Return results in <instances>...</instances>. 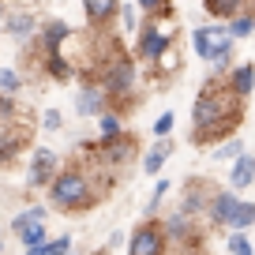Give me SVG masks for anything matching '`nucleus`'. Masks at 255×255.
<instances>
[{
  "label": "nucleus",
  "instance_id": "obj_31",
  "mask_svg": "<svg viewBox=\"0 0 255 255\" xmlns=\"http://www.w3.org/2000/svg\"><path fill=\"white\" fill-rule=\"evenodd\" d=\"M49 75H56V79H68V75H72L68 60H64V56H49Z\"/></svg>",
  "mask_w": 255,
  "mask_h": 255
},
{
  "label": "nucleus",
  "instance_id": "obj_8",
  "mask_svg": "<svg viewBox=\"0 0 255 255\" xmlns=\"http://www.w3.org/2000/svg\"><path fill=\"white\" fill-rule=\"evenodd\" d=\"M240 199H237V191H218V195H210V207H207V218L214 225H229L233 214H237Z\"/></svg>",
  "mask_w": 255,
  "mask_h": 255
},
{
  "label": "nucleus",
  "instance_id": "obj_19",
  "mask_svg": "<svg viewBox=\"0 0 255 255\" xmlns=\"http://www.w3.org/2000/svg\"><path fill=\"white\" fill-rule=\"evenodd\" d=\"M19 143H23V131H19V128H0V161H8L11 154L19 150Z\"/></svg>",
  "mask_w": 255,
  "mask_h": 255
},
{
  "label": "nucleus",
  "instance_id": "obj_2",
  "mask_svg": "<svg viewBox=\"0 0 255 255\" xmlns=\"http://www.w3.org/2000/svg\"><path fill=\"white\" fill-rule=\"evenodd\" d=\"M49 199L60 210H83V207L94 203V184H90V176L83 169H64L49 184Z\"/></svg>",
  "mask_w": 255,
  "mask_h": 255
},
{
  "label": "nucleus",
  "instance_id": "obj_26",
  "mask_svg": "<svg viewBox=\"0 0 255 255\" xmlns=\"http://www.w3.org/2000/svg\"><path fill=\"white\" fill-rule=\"evenodd\" d=\"M165 233L169 237H188V214H184V210L180 214H169L165 218Z\"/></svg>",
  "mask_w": 255,
  "mask_h": 255
},
{
  "label": "nucleus",
  "instance_id": "obj_6",
  "mask_svg": "<svg viewBox=\"0 0 255 255\" xmlns=\"http://www.w3.org/2000/svg\"><path fill=\"white\" fill-rule=\"evenodd\" d=\"M53 180H56V154L49 150V146H38L30 169H26V184H30V188H41V184H53Z\"/></svg>",
  "mask_w": 255,
  "mask_h": 255
},
{
  "label": "nucleus",
  "instance_id": "obj_22",
  "mask_svg": "<svg viewBox=\"0 0 255 255\" xmlns=\"http://www.w3.org/2000/svg\"><path fill=\"white\" fill-rule=\"evenodd\" d=\"M124 135V124H120V117H113V113H102V139L105 143H113V139Z\"/></svg>",
  "mask_w": 255,
  "mask_h": 255
},
{
  "label": "nucleus",
  "instance_id": "obj_15",
  "mask_svg": "<svg viewBox=\"0 0 255 255\" xmlns=\"http://www.w3.org/2000/svg\"><path fill=\"white\" fill-rule=\"evenodd\" d=\"M102 102H105V90L83 87V94H79V102H75V109H79L83 117H102Z\"/></svg>",
  "mask_w": 255,
  "mask_h": 255
},
{
  "label": "nucleus",
  "instance_id": "obj_33",
  "mask_svg": "<svg viewBox=\"0 0 255 255\" xmlns=\"http://www.w3.org/2000/svg\"><path fill=\"white\" fill-rule=\"evenodd\" d=\"M41 124H45V131H56V128L64 124V117H60V113H56V109H49L45 117H41Z\"/></svg>",
  "mask_w": 255,
  "mask_h": 255
},
{
  "label": "nucleus",
  "instance_id": "obj_21",
  "mask_svg": "<svg viewBox=\"0 0 255 255\" xmlns=\"http://www.w3.org/2000/svg\"><path fill=\"white\" fill-rule=\"evenodd\" d=\"M68 248H72V237H56V240H45V244L30 248L26 255H64Z\"/></svg>",
  "mask_w": 255,
  "mask_h": 255
},
{
  "label": "nucleus",
  "instance_id": "obj_18",
  "mask_svg": "<svg viewBox=\"0 0 255 255\" xmlns=\"http://www.w3.org/2000/svg\"><path fill=\"white\" fill-rule=\"evenodd\" d=\"M252 225H255V203H244V199H240V207H237V214H233L229 229H233V233H248Z\"/></svg>",
  "mask_w": 255,
  "mask_h": 255
},
{
  "label": "nucleus",
  "instance_id": "obj_17",
  "mask_svg": "<svg viewBox=\"0 0 255 255\" xmlns=\"http://www.w3.org/2000/svg\"><path fill=\"white\" fill-rule=\"evenodd\" d=\"M203 4H207V11L210 15H218V19H237V15H244V11H240V4H244V0H203Z\"/></svg>",
  "mask_w": 255,
  "mask_h": 255
},
{
  "label": "nucleus",
  "instance_id": "obj_10",
  "mask_svg": "<svg viewBox=\"0 0 255 255\" xmlns=\"http://www.w3.org/2000/svg\"><path fill=\"white\" fill-rule=\"evenodd\" d=\"M135 139H128V135H120V139H113V143H105V161L109 165H120V161H131L135 158Z\"/></svg>",
  "mask_w": 255,
  "mask_h": 255
},
{
  "label": "nucleus",
  "instance_id": "obj_25",
  "mask_svg": "<svg viewBox=\"0 0 255 255\" xmlns=\"http://www.w3.org/2000/svg\"><path fill=\"white\" fill-rule=\"evenodd\" d=\"M214 158L218 161H225V158H244V139H229V143H222L214 150Z\"/></svg>",
  "mask_w": 255,
  "mask_h": 255
},
{
  "label": "nucleus",
  "instance_id": "obj_13",
  "mask_svg": "<svg viewBox=\"0 0 255 255\" xmlns=\"http://www.w3.org/2000/svg\"><path fill=\"white\" fill-rule=\"evenodd\" d=\"M169 154H173V143H169V139H158V146H150V150H146V158H143V169H146V176H158Z\"/></svg>",
  "mask_w": 255,
  "mask_h": 255
},
{
  "label": "nucleus",
  "instance_id": "obj_27",
  "mask_svg": "<svg viewBox=\"0 0 255 255\" xmlns=\"http://www.w3.org/2000/svg\"><path fill=\"white\" fill-rule=\"evenodd\" d=\"M19 87H23L19 72H11V68H0V90H4V98H8V94H15Z\"/></svg>",
  "mask_w": 255,
  "mask_h": 255
},
{
  "label": "nucleus",
  "instance_id": "obj_29",
  "mask_svg": "<svg viewBox=\"0 0 255 255\" xmlns=\"http://www.w3.org/2000/svg\"><path fill=\"white\" fill-rule=\"evenodd\" d=\"M173 124H176V113H161V117L154 120V131H150V135H158V139H169Z\"/></svg>",
  "mask_w": 255,
  "mask_h": 255
},
{
  "label": "nucleus",
  "instance_id": "obj_3",
  "mask_svg": "<svg viewBox=\"0 0 255 255\" xmlns=\"http://www.w3.org/2000/svg\"><path fill=\"white\" fill-rule=\"evenodd\" d=\"M191 41H195V53L207 64H214L218 72L229 68V49H233L229 26H195V30H191Z\"/></svg>",
  "mask_w": 255,
  "mask_h": 255
},
{
  "label": "nucleus",
  "instance_id": "obj_7",
  "mask_svg": "<svg viewBox=\"0 0 255 255\" xmlns=\"http://www.w3.org/2000/svg\"><path fill=\"white\" fill-rule=\"evenodd\" d=\"M131 83H135V72H131V64H128V56H117V60L105 68V94H117L124 98L128 90H131Z\"/></svg>",
  "mask_w": 255,
  "mask_h": 255
},
{
  "label": "nucleus",
  "instance_id": "obj_20",
  "mask_svg": "<svg viewBox=\"0 0 255 255\" xmlns=\"http://www.w3.org/2000/svg\"><path fill=\"white\" fill-rule=\"evenodd\" d=\"M41 222H45V207H30V210H23V214L11 222V229L23 233V229H30V225H41Z\"/></svg>",
  "mask_w": 255,
  "mask_h": 255
},
{
  "label": "nucleus",
  "instance_id": "obj_5",
  "mask_svg": "<svg viewBox=\"0 0 255 255\" xmlns=\"http://www.w3.org/2000/svg\"><path fill=\"white\" fill-rule=\"evenodd\" d=\"M128 255H165V233L158 225H139L128 240Z\"/></svg>",
  "mask_w": 255,
  "mask_h": 255
},
{
  "label": "nucleus",
  "instance_id": "obj_24",
  "mask_svg": "<svg viewBox=\"0 0 255 255\" xmlns=\"http://www.w3.org/2000/svg\"><path fill=\"white\" fill-rule=\"evenodd\" d=\"M19 240L26 244V252H30V248H38V244H45V222H41V225H30V229H23V233H19Z\"/></svg>",
  "mask_w": 255,
  "mask_h": 255
},
{
  "label": "nucleus",
  "instance_id": "obj_12",
  "mask_svg": "<svg viewBox=\"0 0 255 255\" xmlns=\"http://www.w3.org/2000/svg\"><path fill=\"white\" fill-rule=\"evenodd\" d=\"M252 180H255V158H248V154H244V158L233 161V169H229V184H233L237 191H244Z\"/></svg>",
  "mask_w": 255,
  "mask_h": 255
},
{
  "label": "nucleus",
  "instance_id": "obj_23",
  "mask_svg": "<svg viewBox=\"0 0 255 255\" xmlns=\"http://www.w3.org/2000/svg\"><path fill=\"white\" fill-rule=\"evenodd\" d=\"M252 30H255V15H248V11H244V15H237V19L229 23V34H233V41H237V38H248Z\"/></svg>",
  "mask_w": 255,
  "mask_h": 255
},
{
  "label": "nucleus",
  "instance_id": "obj_32",
  "mask_svg": "<svg viewBox=\"0 0 255 255\" xmlns=\"http://www.w3.org/2000/svg\"><path fill=\"white\" fill-rule=\"evenodd\" d=\"M165 191H169V180H158V188L150 191V203H146V214H154V210H158V203L165 199Z\"/></svg>",
  "mask_w": 255,
  "mask_h": 255
},
{
  "label": "nucleus",
  "instance_id": "obj_9",
  "mask_svg": "<svg viewBox=\"0 0 255 255\" xmlns=\"http://www.w3.org/2000/svg\"><path fill=\"white\" fill-rule=\"evenodd\" d=\"M229 87H233L237 98H248L255 90V68L252 64H237V68L229 72Z\"/></svg>",
  "mask_w": 255,
  "mask_h": 255
},
{
  "label": "nucleus",
  "instance_id": "obj_30",
  "mask_svg": "<svg viewBox=\"0 0 255 255\" xmlns=\"http://www.w3.org/2000/svg\"><path fill=\"white\" fill-rule=\"evenodd\" d=\"M229 252L233 255H255L252 252V240H248L244 233H233V237H229Z\"/></svg>",
  "mask_w": 255,
  "mask_h": 255
},
{
  "label": "nucleus",
  "instance_id": "obj_1",
  "mask_svg": "<svg viewBox=\"0 0 255 255\" xmlns=\"http://www.w3.org/2000/svg\"><path fill=\"white\" fill-rule=\"evenodd\" d=\"M244 117V98L233 94L229 83H210L203 87L199 102L191 109V120H195V143H207V139H222L229 135V128L240 124Z\"/></svg>",
  "mask_w": 255,
  "mask_h": 255
},
{
  "label": "nucleus",
  "instance_id": "obj_16",
  "mask_svg": "<svg viewBox=\"0 0 255 255\" xmlns=\"http://www.w3.org/2000/svg\"><path fill=\"white\" fill-rule=\"evenodd\" d=\"M34 26H38V23H34L30 11H15V15L8 19V34H11L15 41H26V38L34 34Z\"/></svg>",
  "mask_w": 255,
  "mask_h": 255
},
{
  "label": "nucleus",
  "instance_id": "obj_14",
  "mask_svg": "<svg viewBox=\"0 0 255 255\" xmlns=\"http://www.w3.org/2000/svg\"><path fill=\"white\" fill-rule=\"evenodd\" d=\"M41 38H45V49L56 56V49L64 45V38H72V26L64 23V19H53V23H45V30H41Z\"/></svg>",
  "mask_w": 255,
  "mask_h": 255
},
{
  "label": "nucleus",
  "instance_id": "obj_4",
  "mask_svg": "<svg viewBox=\"0 0 255 255\" xmlns=\"http://www.w3.org/2000/svg\"><path fill=\"white\" fill-rule=\"evenodd\" d=\"M169 45H173V30H165V26H158L154 19H146L143 34H139V56L150 64H161L169 56Z\"/></svg>",
  "mask_w": 255,
  "mask_h": 255
},
{
  "label": "nucleus",
  "instance_id": "obj_35",
  "mask_svg": "<svg viewBox=\"0 0 255 255\" xmlns=\"http://www.w3.org/2000/svg\"><path fill=\"white\" fill-rule=\"evenodd\" d=\"M120 19H124V26L131 30V26H135V8H124V11H120Z\"/></svg>",
  "mask_w": 255,
  "mask_h": 255
},
{
  "label": "nucleus",
  "instance_id": "obj_28",
  "mask_svg": "<svg viewBox=\"0 0 255 255\" xmlns=\"http://www.w3.org/2000/svg\"><path fill=\"white\" fill-rule=\"evenodd\" d=\"M139 8L146 11V19H165L169 15V0H139Z\"/></svg>",
  "mask_w": 255,
  "mask_h": 255
},
{
  "label": "nucleus",
  "instance_id": "obj_34",
  "mask_svg": "<svg viewBox=\"0 0 255 255\" xmlns=\"http://www.w3.org/2000/svg\"><path fill=\"white\" fill-rule=\"evenodd\" d=\"M11 113H15V102H11V98H0V120H8Z\"/></svg>",
  "mask_w": 255,
  "mask_h": 255
},
{
  "label": "nucleus",
  "instance_id": "obj_11",
  "mask_svg": "<svg viewBox=\"0 0 255 255\" xmlns=\"http://www.w3.org/2000/svg\"><path fill=\"white\" fill-rule=\"evenodd\" d=\"M83 11H87L90 23H105V19H113L120 8V0H83Z\"/></svg>",
  "mask_w": 255,
  "mask_h": 255
}]
</instances>
